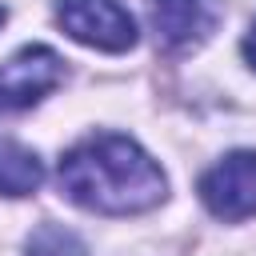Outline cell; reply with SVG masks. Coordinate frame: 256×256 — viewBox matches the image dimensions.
Returning <instances> with one entry per match:
<instances>
[{
    "label": "cell",
    "mask_w": 256,
    "mask_h": 256,
    "mask_svg": "<svg viewBox=\"0 0 256 256\" xmlns=\"http://www.w3.org/2000/svg\"><path fill=\"white\" fill-rule=\"evenodd\" d=\"M244 56H248V64L256 68V20H252V28H248V36H244Z\"/></svg>",
    "instance_id": "obj_8"
},
{
    "label": "cell",
    "mask_w": 256,
    "mask_h": 256,
    "mask_svg": "<svg viewBox=\"0 0 256 256\" xmlns=\"http://www.w3.org/2000/svg\"><path fill=\"white\" fill-rule=\"evenodd\" d=\"M60 188L68 192V200H76L88 212L128 216V212H148L164 200V172L136 140L100 132L64 152Z\"/></svg>",
    "instance_id": "obj_1"
},
{
    "label": "cell",
    "mask_w": 256,
    "mask_h": 256,
    "mask_svg": "<svg viewBox=\"0 0 256 256\" xmlns=\"http://www.w3.org/2000/svg\"><path fill=\"white\" fill-rule=\"evenodd\" d=\"M44 180L36 152L20 148L16 140H0V192L4 196H32Z\"/></svg>",
    "instance_id": "obj_6"
},
{
    "label": "cell",
    "mask_w": 256,
    "mask_h": 256,
    "mask_svg": "<svg viewBox=\"0 0 256 256\" xmlns=\"http://www.w3.org/2000/svg\"><path fill=\"white\" fill-rule=\"evenodd\" d=\"M148 16L156 28V40L172 52L200 44L216 24L212 0H148Z\"/></svg>",
    "instance_id": "obj_5"
},
{
    "label": "cell",
    "mask_w": 256,
    "mask_h": 256,
    "mask_svg": "<svg viewBox=\"0 0 256 256\" xmlns=\"http://www.w3.org/2000/svg\"><path fill=\"white\" fill-rule=\"evenodd\" d=\"M60 80H64V60L52 48H44V44L20 48L16 56H8L0 64V112L32 108Z\"/></svg>",
    "instance_id": "obj_3"
},
{
    "label": "cell",
    "mask_w": 256,
    "mask_h": 256,
    "mask_svg": "<svg viewBox=\"0 0 256 256\" xmlns=\"http://www.w3.org/2000/svg\"><path fill=\"white\" fill-rule=\"evenodd\" d=\"M0 24H4V8H0Z\"/></svg>",
    "instance_id": "obj_9"
},
{
    "label": "cell",
    "mask_w": 256,
    "mask_h": 256,
    "mask_svg": "<svg viewBox=\"0 0 256 256\" xmlns=\"http://www.w3.org/2000/svg\"><path fill=\"white\" fill-rule=\"evenodd\" d=\"M60 28L100 52H128L136 44V24L120 0H60Z\"/></svg>",
    "instance_id": "obj_2"
},
{
    "label": "cell",
    "mask_w": 256,
    "mask_h": 256,
    "mask_svg": "<svg viewBox=\"0 0 256 256\" xmlns=\"http://www.w3.org/2000/svg\"><path fill=\"white\" fill-rule=\"evenodd\" d=\"M28 256H88V252H84V244H80L68 228H60V224H40V228L32 232V240H28Z\"/></svg>",
    "instance_id": "obj_7"
},
{
    "label": "cell",
    "mask_w": 256,
    "mask_h": 256,
    "mask_svg": "<svg viewBox=\"0 0 256 256\" xmlns=\"http://www.w3.org/2000/svg\"><path fill=\"white\" fill-rule=\"evenodd\" d=\"M200 200L216 220H248L256 212V152H232L200 180Z\"/></svg>",
    "instance_id": "obj_4"
}]
</instances>
